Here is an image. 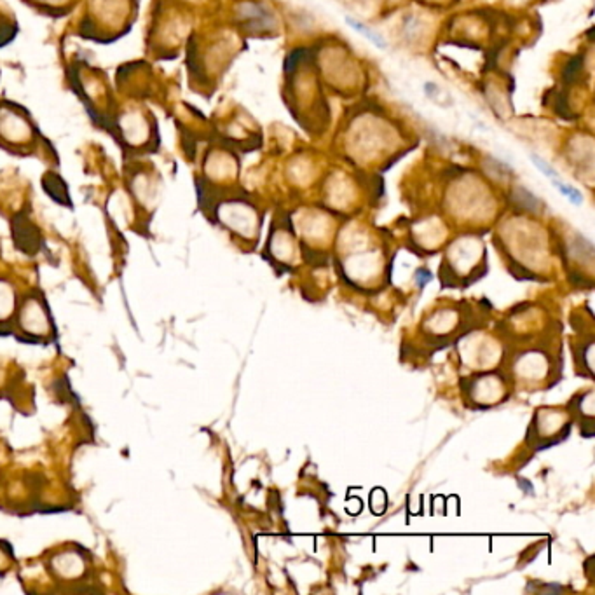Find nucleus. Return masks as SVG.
Here are the masks:
<instances>
[{"mask_svg": "<svg viewBox=\"0 0 595 595\" xmlns=\"http://www.w3.org/2000/svg\"><path fill=\"white\" fill-rule=\"evenodd\" d=\"M12 330L14 334L18 332V339L23 343H48L52 339L54 327L48 304L41 295H28L19 302Z\"/></svg>", "mask_w": 595, "mask_h": 595, "instance_id": "obj_1", "label": "nucleus"}, {"mask_svg": "<svg viewBox=\"0 0 595 595\" xmlns=\"http://www.w3.org/2000/svg\"><path fill=\"white\" fill-rule=\"evenodd\" d=\"M18 294L8 279H0V334H8L14 327L18 311Z\"/></svg>", "mask_w": 595, "mask_h": 595, "instance_id": "obj_2", "label": "nucleus"}, {"mask_svg": "<svg viewBox=\"0 0 595 595\" xmlns=\"http://www.w3.org/2000/svg\"><path fill=\"white\" fill-rule=\"evenodd\" d=\"M346 23L351 26V28H353V30H356L358 34L363 35L367 41L372 42L374 46H377L379 49H386V42H384L383 39H381L379 35L376 34V32H372L370 28H368V26H365L361 21H356V19H353V18H346Z\"/></svg>", "mask_w": 595, "mask_h": 595, "instance_id": "obj_4", "label": "nucleus"}, {"mask_svg": "<svg viewBox=\"0 0 595 595\" xmlns=\"http://www.w3.org/2000/svg\"><path fill=\"white\" fill-rule=\"evenodd\" d=\"M239 16H241L243 19H246V21H253V19H255L257 26H268L269 23V12L265 11L262 6L252 4V2L243 4L241 8H239Z\"/></svg>", "mask_w": 595, "mask_h": 595, "instance_id": "obj_3", "label": "nucleus"}, {"mask_svg": "<svg viewBox=\"0 0 595 595\" xmlns=\"http://www.w3.org/2000/svg\"><path fill=\"white\" fill-rule=\"evenodd\" d=\"M531 161H532V164H534L536 168H538V170H540L541 173H543L545 177H548V179L550 180H554V179H558V175H557V172H555L554 168L550 166V164L547 163V161L545 159H541L540 156H536V154H531Z\"/></svg>", "mask_w": 595, "mask_h": 595, "instance_id": "obj_6", "label": "nucleus"}, {"mask_svg": "<svg viewBox=\"0 0 595 595\" xmlns=\"http://www.w3.org/2000/svg\"><path fill=\"white\" fill-rule=\"evenodd\" d=\"M552 183H554V185L557 187V189L561 190V192L564 194V196L567 197V199H569V201H573L574 205H581V201H583V197H581V194L578 192V190L574 189V187L565 185V183H564V182H561V180H558V179H554V180H552Z\"/></svg>", "mask_w": 595, "mask_h": 595, "instance_id": "obj_5", "label": "nucleus"}]
</instances>
